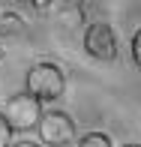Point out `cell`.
<instances>
[{
	"label": "cell",
	"mask_w": 141,
	"mask_h": 147,
	"mask_svg": "<svg viewBox=\"0 0 141 147\" xmlns=\"http://www.w3.org/2000/svg\"><path fill=\"white\" fill-rule=\"evenodd\" d=\"M66 78L60 72V66L54 63H36L27 69V93L36 96L39 102H54L63 96Z\"/></svg>",
	"instance_id": "7a4b0ae2"
},
{
	"label": "cell",
	"mask_w": 141,
	"mask_h": 147,
	"mask_svg": "<svg viewBox=\"0 0 141 147\" xmlns=\"http://www.w3.org/2000/svg\"><path fill=\"white\" fill-rule=\"evenodd\" d=\"M27 30V24H24V15H18V12H0V36L9 39V36H21V33Z\"/></svg>",
	"instance_id": "5b68a950"
},
{
	"label": "cell",
	"mask_w": 141,
	"mask_h": 147,
	"mask_svg": "<svg viewBox=\"0 0 141 147\" xmlns=\"http://www.w3.org/2000/svg\"><path fill=\"white\" fill-rule=\"evenodd\" d=\"M123 147H141V144H123Z\"/></svg>",
	"instance_id": "8fae6325"
},
{
	"label": "cell",
	"mask_w": 141,
	"mask_h": 147,
	"mask_svg": "<svg viewBox=\"0 0 141 147\" xmlns=\"http://www.w3.org/2000/svg\"><path fill=\"white\" fill-rule=\"evenodd\" d=\"M12 126H9V120L3 117V111H0V147H12Z\"/></svg>",
	"instance_id": "52a82bcc"
},
{
	"label": "cell",
	"mask_w": 141,
	"mask_h": 147,
	"mask_svg": "<svg viewBox=\"0 0 141 147\" xmlns=\"http://www.w3.org/2000/svg\"><path fill=\"white\" fill-rule=\"evenodd\" d=\"M0 60H3V45H0Z\"/></svg>",
	"instance_id": "7c38bea8"
},
{
	"label": "cell",
	"mask_w": 141,
	"mask_h": 147,
	"mask_svg": "<svg viewBox=\"0 0 141 147\" xmlns=\"http://www.w3.org/2000/svg\"><path fill=\"white\" fill-rule=\"evenodd\" d=\"M132 60L141 66V30H135V36H132Z\"/></svg>",
	"instance_id": "ba28073f"
},
{
	"label": "cell",
	"mask_w": 141,
	"mask_h": 147,
	"mask_svg": "<svg viewBox=\"0 0 141 147\" xmlns=\"http://www.w3.org/2000/svg\"><path fill=\"white\" fill-rule=\"evenodd\" d=\"M3 117L9 120V126H12L15 132H30V129H39L45 111H42V102L24 90V93H15V96L6 99Z\"/></svg>",
	"instance_id": "6da1fadb"
},
{
	"label": "cell",
	"mask_w": 141,
	"mask_h": 147,
	"mask_svg": "<svg viewBox=\"0 0 141 147\" xmlns=\"http://www.w3.org/2000/svg\"><path fill=\"white\" fill-rule=\"evenodd\" d=\"M84 51L90 54L93 60H102V63H111L117 60V33H114L105 21H96L84 30Z\"/></svg>",
	"instance_id": "3957f363"
},
{
	"label": "cell",
	"mask_w": 141,
	"mask_h": 147,
	"mask_svg": "<svg viewBox=\"0 0 141 147\" xmlns=\"http://www.w3.org/2000/svg\"><path fill=\"white\" fill-rule=\"evenodd\" d=\"M12 147H42V144H36V141H15Z\"/></svg>",
	"instance_id": "30bf717a"
},
{
	"label": "cell",
	"mask_w": 141,
	"mask_h": 147,
	"mask_svg": "<svg viewBox=\"0 0 141 147\" xmlns=\"http://www.w3.org/2000/svg\"><path fill=\"white\" fill-rule=\"evenodd\" d=\"M78 147H111V135L105 132H87L78 138Z\"/></svg>",
	"instance_id": "8992f818"
},
{
	"label": "cell",
	"mask_w": 141,
	"mask_h": 147,
	"mask_svg": "<svg viewBox=\"0 0 141 147\" xmlns=\"http://www.w3.org/2000/svg\"><path fill=\"white\" fill-rule=\"evenodd\" d=\"M36 132L45 147H66L75 138V123H72V117L66 111H45Z\"/></svg>",
	"instance_id": "277c9868"
},
{
	"label": "cell",
	"mask_w": 141,
	"mask_h": 147,
	"mask_svg": "<svg viewBox=\"0 0 141 147\" xmlns=\"http://www.w3.org/2000/svg\"><path fill=\"white\" fill-rule=\"evenodd\" d=\"M33 9H36V12H51L54 6H51V3H42V0H39V3H33Z\"/></svg>",
	"instance_id": "9c48e42d"
}]
</instances>
